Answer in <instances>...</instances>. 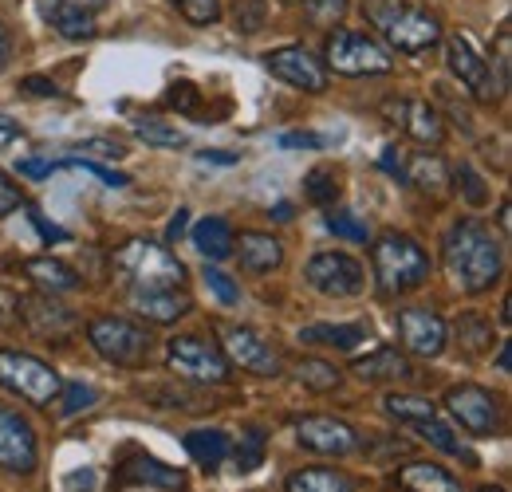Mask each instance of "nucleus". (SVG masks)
<instances>
[{
	"label": "nucleus",
	"mask_w": 512,
	"mask_h": 492,
	"mask_svg": "<svg viewBox=\"0 0 512 492\" xmlns=\"http://www.w3.org/2000/svg\"><path fill=\"white\" fill-rule=\"evenodd\" d=\"M442 260H446L449 280L469 292V296H481L489 292L501 272H505V252H501V241L493 237L489 225L465 217V221H453V229L442 241Z\"/></svg>",
	"instance_id": "obj_1"
},
{
	"label": "nucleus",
	"mask_w": 512,
	"mask_h": 492,
	"mask_svg": "<svg viewBox=\"0 0 512 492\" xmlns=\"http://www.w3.org/2000/svg\"><path fill=\"white\" fill-rule=\"evenodd\" d=\"M115 268L123 276V284L134 292H170V288H182L186 284V264L158 241H146V237H134L127 245L115 252Z\"/></svg>",
	"instance_id": "obj_2"
},
{
	"label": "nucleus",
	"mask_w": 512,
	"mask_h": 492,
	"mask_svg": "<svg viewBox=\"0 0 512 492\" xmlns=\"http://www.w3.org/2000/svg\"><path fill=\"white\" fill-rule=\"evenodd\" d=\"M371 264H375V284L383 296H402L414 292L430 280V252L406 233H383L375 237L371 248Z\"/></svg>",
	"instance_id": "obj_3"
},
{
	"label": "nucleus",
	"mask_w": 512,
	"mask_h": 492,
	"mask_svg": "<svg viewBox=\"0 0 512 492\" xmlns=\"http://www.w3.org/2000/svg\"><path fill=\"white\" fill-rule=\"evenodd\" d=\"M367 16L375 20V28L402 52V56H422L430 48L442 44V20L410 0H375L367 8Z\"/></svg>",
	"instance_id": "obj_4"
},
{
	"label": "nucleus",
	"mask_w": 512,
	"mask_h": 492,
	"mask_svg": "<svg viewBox=\"0 0 512 492\" xmlns=\"http://www.w3.org/2000/svg\"><path fill=\"white\" fill-rule=\"evenodd\" d=\"M87 339H91V347L107 363L127 370L146 367L150 363V347H154L150 331L142 323L127 319V315H99V319H91L87 323Z\"/></svg>",
	"instance_id": "obj_5"
},
{
	"label": "nucleus",
	"mask_w": 512,
	"mask_h": 492,
	"mask_svg": "<svg viewBox=\"0 0 512 492\" xmlns=\"http://www.w3.org/2000/svg\"><path fill=\"white\" fill-rule=\"evenodd\" d=\"M166 367L193 386H225L233 363L225 359V351L217 343H209L201 335H174L166 343Z\"/></svg>",
	"instance_id": "obj_6"
},
{
	"label": "nucleus",
	"mask_w": 512,
	"mask_h": 492,
	"mask_svg": "<svg viewBox=\"0 0 512 492\" xmlns=\"http://www.w3.org/2000/svg\"><path fill=\"white\" fill-rule=\"evenodd\" d=\"M0 386L12 390L28 406H52L60 398L64 382H60V374L48 367L44 359L12 351V347H0Z\"/></svg>",
	"instance_id": "obj_7"
},
{
	"label": "nucleus",
	"mask_w": 512,
	"mask_h": 492,
	"mask_svg": "<svg viewBox=\"0 0 512 492\" xmlns=\"http://www.w3.org/2000/svg\"><path fill=\"white\" fill-rule=\"evenodd\" d=\"M327 67L335 75H347V79H359V75H386L394 60L390 52L379 48L367 32H351V28H339L331 40H327V52H323Z\"/></svg>",
	"instance_id": "obj_8"
},
{
	"label": "nucleus",
	"mask_w": 512,
	"mask_h": 492,
	"mask_svg": "<svg viewBox=\"0 0 512 492\" xmlns=\"http://www.w3.org/2000/svg\"><path fill=\"white\" fill-rule=\"evenodd\" d=\"M40 465V445H36V430L32 422L0 402V473L12 477H32Z\"/></svg>",
	"instance_id": "obj_9"
},
{
	"label": "nucleus",
	"mask_w": 512,
	"mask_h": 492,
	"mask_svg": "<svg viewBox=\"0 0 512 492\" xmlns=\"http://www.w3.org/2000/svg\"><path fill=\"white\" fill-rule=\"evenodd\" d=\"M304 276H308V284H312L316 292L335 296V300H351V296H359L363 284H367L363 264H359L355 256H347V252H316V256L308 260Z\"/></svg>",
	"instance_id": "obj_10"
},
{
	"label": "nucleus",
	"mask_w": 512,
	"mask_h": 492,
	"mask_svg": "<svg viewBox=\"0 0 512 492\" xmlns=\"http://www.w3.org/2000/svg\"><path fill=\"white\" fill-rule=\"evenodd\" d=\"M446 410L457 426H465V430L477 433V437H489V433L501 430V402L485 386H473V382L449 386Z\"/></svg>",
	"instance_id": "obj_11"
},
{
	"label": "nucleus",
	"mask_w": 512,
	"mask_h": 492,
	"mask_svg": "<svg viewBox=\"0 0 512 492\" xmlns=\"http://www.w3.org/2000/svg\"><path fill=\"white\" fill-rule=\"evenodd\" d=\"M446 60H449V71L465 83V91H469L473 99H481V103L501 99V87H497V79H493V67H489V60L477 52V44H473L465 32H449Z\"/></svg>",
	"instance_id": "obj_12"
},
{
	"label": "nucleus",
	"mask_w": 512,
	"mask_h": 492,
	"mask_svg": "<svg viewBox=\"0 0 512 492\" xmlns=\"http://www.w3.org/2000/svg\"><path fill=\"white\" fill-rule=\"evenodd\" d=\"M221 351H225L229 363H237L241 370H253L260 378H276V374L284 370L276 347H272L264 335H256L253 327H233V323H225V327H221Z\"/></svg>",
	"instance_id": "obj_13"
},
{
	"label": "nucleus",
	"mask_w": 512,
	"mask_h": 492,
	"mask_svg": "<svg viewBox=\"0 0 512 492\" xmlns=\"http://www.w3.org/2000/svg\"><path fill=\"white\" fill-rule=\"evenodd\" d=\"M383 119H390L418 146H442L446 142V123L426 99H386Z\"/></svg>",
	"instance_id": "obj_14"
},
{
	"label": "nucleus",
	"mask_w": 512,
	"mask_h": 492,
	"mask_svg": "<svg viewBox=\"0 0 512 492\" xmlns=\"http://www.w3.org/2000/svg\"><path fill=\"white\" fill-rule=\"evenodd\" d=\"M398 339L418 359H438L446 351L449 327L438 311L430 308H402L398 311Z\"/></svg>",
	"instance_id": "obj_15"
},
{
	"label": "nucleus",
	"mask_w": 512,
	"mask_h": 492,
	"mask_svg": "<svg viewBox=\"0 0 512 492\" xmlns=\"http://www.w3.org/2000/svg\"><path fill=\"white\" fill-rule=\"evenodd\" d=\"M296 441L320 457H351L359 449V430L343 418H327V414H316V418H304L296 422Z\"/></svg>",
	"instance_id": "obj_16"
},
{
	"label": "nucleus",
	"mask_w": 512,
	"mask_h": 492,
	"mask_svg": "<svg viewBox=\"0 0 512 492\" xmlns=\"http://www.w3.org/2000/svg\"><path fill=\"white\" fill-rule=\"evenodd\" d=\"M264 67L276 79H284L288 87L304 91V95H323L327 91V71L308 48H276V52L264 56Z\"/></svg>",
	"instance_id": "obj_17"
},
{
	"label": "nucleus",
	"mask_w": 512,
	"mask_h": 492,
	"mask_svg": "<svg viewBox=\"0 0 512 492\" xmlns=\"http://www.w3.org/2000/svg\"><path fill=\"white\" fill-rule=\"evenodd\" d=\"M119 485H154V489L166 492H182L186 489V473L158 461V457H146V453H134L119 465Z\"/></svg>",
	"instance_id": "obj_18"
},
{
	"label": "nucleus",
	"mask_w": 512,
	"mask_h": 492,
	"mask_svg": "<svg viewBox=\"0 0 512 492\" xmlns=\"http://www.w3.org/2000/svg\"><path fill=\"white\" fill-rule=\"evenodd\" d=\"M20 272L28 276V284H36L48 296H67V292H79L83 288L79 272L71 264H64V260H56V256H32V260L20 264Z\"/></svg>",
	"instance_id": "obj_19"
},
{
	"label": "nucleus",
	"mask_w": 512,
	"mask_h": 492,
	"mask_svg": "<svg viewBox=\"0 0 512 492\" xmlns=\"http://www.w3.org/2000/svg\"><path fill=\"white\" fill-rule=\"evenodd\" d=\"M398 182L414 185L422 193H442L449 182V170L438 154L414 150V154H398Z\"/></svg>",
	"instance_id": "obj_20"
},
{
	"label": "nucleus",
	"mask_w": 512,
	"mask_h": 492,
	"mask_svg": "<svg viewBox=\"0 0 512 492\" xmlns=\"http://www.w3.org/2000/svg\"><path fill=\"white\" fill-rule=\"evenodd\" d=\"M371 339V323L359 319V323H312V327H300V343L308 347H335V351H359L367 347Z\"/></svg>",
	"instance_id": "obj_21"
},
{
	"label": "nucleus",
	"mask_w": 512,
	"mask_h": 492,
	"mask_svg": "<svg viewBox=\"0 0 512 492\" xmlns=\"http://www.w3.org/2000/svg\"><path fill=\"white\" fill-rule=\"evenodd\" d=\"M130 304H134V311H138L142 319L162 323V327H166V323H178L182 315L193 311V300L182 288H170V292H134Z\"/></svg>",
	"instance_id": "obj_22"
},
{
	"label": "nucleus",
	"mask_w": 512,
	"mask_h": 492,
	"mask_svg": "<svg viewBox=\"0 0 512 492\" xmlns=\"http://www.w3.org/2000/svg\"><path fill=\"white\" fill-rule=\"evenodd\" d=\"M355 374H359L363 382H414V378H418V370L410 367V359H406L398 347H379L375 355L359 359V363H355Z\"/></svg>",
	"instance_id": "obj_23"
},
{
	"label": "nucleus",
	"mask_w": 512,
	"mask_h": 492,
	"mask_svg": "<svg viewBox=\"0 0 512 492\" xmlns=\"http://www.w3.org/2000/svg\"><path fill=\"white\" fill-rule=\"evenodd\" d=\"M20 311H28L24 323H28L36 335H44V339H64L67 331L75 327V315L67 308H60L56 300H44V296L20 300Z\"/></svg>",
	"instance_id": "obj_24"
},
{
	"label": "nucleus",
	"mask_w": 512,
	"mask_h": 492,
	"mask_svg": "<svg viewBox=\"0 0 512 492\" xmlns=\"http://www.w3.org/2000/svg\"><path fill=\"white\" fill-rule=\"evenodd\" d=\"M359 481L351 473H339L331 465H304L296 473H288L284 492H355Z\"/></svg>",
	"instance_id": "obj_25"
},
{
	"label": "nucleus",
	"mask_w": 512,
	"mask_h": 492,
	"mask_svg": "<svg viewBox=\"0 0 512 492\" xmlns=\"http://www.w3.org/2000/svg\"><path fill=\"white\" fill-rule=\"evenodd\" d=\"M233 252L249 272H272L284 264V245L268 233H241V241H233Z\"/></svg>",
	"instance_id": "obj_26"
},
{
	"label": "nucleus",
	"mask_w": 512,
	"mask_h": 492,
	"mask_svg": "<svg viewBox=\"0 0 512 492\" xmlns=\"http://www.w3.org/2000/svg\"><path fill=\"white\" fill-rule=\"evenodd\" d=\"M398 485L406 492H461V481L430 461H410L398 469Z\"/></svg>",
	"instance_id": "obj_27"
},
{
	"label": "nucleus",
	"mask_w": 512,
	"mask_h": 492,
	"mask_svg": "<svg viewBox=\"0 0 512 492\" xmlns=\"http://www.w3.org/2000/svg\"><path fill=\"white\" fill-rule=\"evenodd\" d=\"M44 8V20L67 36V40H91L95 36V16L87 12V8H75V4H67V0H44L40 4Z\"/></svg>",
	"instance_id": "obj_28"
},
{
	"label": "nucleus",
	"mask_w": 512,
	"mask_h": 492,
	"mask_svg": "<svg viewBox=\"0 0 512 492\" xmlns=\"http://www.w3.org/2000/svg\"><path fill=\"white\" fill-rule=\"evenodd\" d=\"M186 453L205 473H217L225 465V457L233 453V441L225 430H190L186 433Z\"/></svg>",
	"instance_id": "obj_29"
},
{
	"label": "nucleus",
	"mask_w": 512,
	"mask_h": 492,
	"mask_svg": "<svg viewBox=\"0 0 512 492\" xmlns=\"http://www.w3.org/2000/svg\"><path fill=\"white\" fill-rule=\"evenodd\" d=\"M233 229L225 217H201L197 229H193V245L205 260H229L233 256Z\"/></svg>",
	"instance_id": "obj_30"
},
{
	"label": "nucleus",
	"mask_w": 512,
	"mask_h": 492,
	"mask_svg": "<svg viewBox=\"0 0 512 492\" xmlns=\"http://www.w3.org/2000/svg\"><path fill=\"white\" fill-rule=\"evenodd\" d=\"M410 426L422 433V437H426L434 449H442L446 457H461V461H469V465H473V453H469V449L457 441V433L449 430L438 414H434V418H422V422H410Z\"/></svg>",
	"instance_id": "obj_31"
},
{
	"label": "nucleus",
	"mask_w": 512,
	"mask_h": 492,
	"mask_svg": "<svg viewBox=\"0 0 512 492\" xmlns=\"http://www.w3.org/2000/svg\"><path fill=\"white\" fill-rule=\"evenodd\" d=\"M386 414L398 418V422H422V418H434L438 406L430 398H418V394H386Z\"/></svg>",
	"instance_id": "obj_32"
},
{
	"label": "nucleus",
	"mask_w": 512,
	"mask_h": 492,
	"mask_svg": "<svg viewBox=\"0 0 512 492\" xmlns=\"http://www.w3.org/2000/svg\"><path fill=\"white\" fill-rule=\"evenodd\" d=\"M296 378H300V386L312 390V394H327V390H335V386L343 382V374L331 367V363H323V359H304V363L296 367Z\"/></svg>",
	"instance_id": "obj_33"
},
{
	"label": "nucleus",
	"mask_w": 512,
	"mask_h": 492,
	"mask_svg": "<svg viewBox=\"0 0 512 492\" xmlns=\"http://www.w3.org/2000/svg\"><path fill=\"white\" fill-rule=\"evenodd\" d=\"M327 229H331L335 237L351 241V245H367V241H371V229H367L351 209H331V213H327Z\"/></svg>",
	"instance_id": "obj_34"
},
{
	"label": "nucleus",
	"mask_w": 512,
	"mask_h": 492,
	"mask_svg": "<svg viewBox=\"0 0 512 492\" xmlns=\"http://www.w3.org/2000/svg\"><path fill=\"white\" fill-rule=\"evenodd\" d=\"M134 134L146 142V146H166V150H182L186 146V134L178 126H166V123H154V119H142L134 126Z\"/></svg>",
	"instance_id": "obj_35"
},
{
	"label": "nucleus",
	"mask_w": 512,
	"mask_h": 492,
	"mask_svg": "<svg viewBox=\"0 0 512 492\" xmlns=\"http://www.w3.org/2000/svg\"><path fill=\"white\" fill-rule=\"evenodd\" d=\"M99 402V390L95 386H87V382H64L60 386V414L64 418H75V414H83L87 406H95Z\"/></svg>",
	"instance_id": "obj_36"
},
{
	"label": "nucleus",
	"mask_w": 512,
	"mask_h": 492,
	"mask_svg": "<svg viewBox=\"0 0 512 492\" xmlns=\"http://www.w3.org/2000/svg\"><path fill=\"white\" fill-rule=\"evenodd\" d=\"M453 178H457V193H461L469 205H477V209L489 205V185H485V178H481L469 162H461V166L453 170Z\"/></svg>",
	"instance_id": "obj_37"
},
{
	"label": "nucleus",
	"mask_w": 512,
	"mask_h": 492,
	"mask_svg": "<svg viewBox=\"0 0 512 492\" xmlns=\"http://www.w3.org/2000/svg\"><path fill=\"white\" fill-rule=\"evenodd\" d=\"M264 430L260 426H249V430L241 433V441H237V469L241 473H253L256 465L264 461Z\"/></svg>",
	"instance_id": "obj_38"
},
{
	"label": "nucleus",
	"mask_w": 512,
	"mask_h": 492,
	"mask_svg": "<svg viewBox=\"0 0 512 492\" xmlns=\"http://www.w3.org/2000/svg\"><path fill=\"white\" fill-rule=\"evenodd\" d=\"M457 339L469 343V351H481V347L493 343V327H489L477 311H469V315H461V323H457Z\"/></svg>",
	"instance_id": "obj_39"
},
{
	"label": "nucleus",
	"mask_w": 512,
	"mask_h": 492,
	"mask_svg": "<svg viewBox=\"0 0 512 492\" xmlns=\"http://www.w3.org/2000/svg\"><path fill=\"white\" fill-rule=\"evenodd\" d=\"M304 189H308V201H316V205H331V201L339 197V178L320 166V170H308Z\"/></svg>",
	"instance_id": "obj_40"
},
{
	"label": "nucleus",
	"mask_w": 512,
	"mask_h": 492,
	"mask_svg": "<svg viewBox=\"0 0 512 492\" xmlns=\"http://www.w3.org/2000/svg\"><path fill=\"white\" fill-rule=\"evenodd\" d=\"M489 67H493V79H497V87H501V95H505V91H509V75H512V32H509V24H505V28H501V36H497V52H493Z\"/></svg>",
	"instance_id": "obj_41"
},
{
	"label": "nucleus",
	"mask_w": 512,
	"mask_h": 492,
	"mask_svg": "<svg viewBox=\"0 0 512 492\" xmlns=\"http://www.w3.org/2000/svg\"><path fill=\"white\" fill-rule=\"evenodd\" d=\"M174 8H178L190 24H197V28L221 20V0H174Z\"/></svg>",
	"instance_id": "obj_42"
},
{
	"label": "nucleus",
	"mask_w": 512,
	"mask_h": 492,
	"mask_svg": "<svg viewBox=\"0 0 512 492\" xmlns=\"http://www.w3.org/2000/svg\"><path fill=\"white\" fill-rule=\"evenodd\" d=\"M347 8H351L347 0H308V4H304L308 20H312V24H320V28H331L335 20H343V16H347Z\"/></svg>",
	"instance_id": "obj_43"
},
{
	"label": "nucleus",
	"mask_w": 512,
	"mask_h": 492,
	"mask_svg": "<svg viewBox=\"0 0 512 492\" xmlns=\"http://www.w3.org/2000/svg\"><path fill=\"white\" fill-rule=\"evenodd\" d=\"M205 284H209V292H213V296H217L225 308L241 304V288H237V284H233L225 272H217V268H209V264H205Z\"/></svg>",
	"instance_id": "obj_44"
},
{
	"label": "nucleus",
	"mask_w": 512,
	"mask_h": 492,
	"mask_svg": "<svg viewBox=\"0 0 512 492\" xmlns=\"http://www.w3.org/2000/svg\"><path fill=\"white\" fill-rule=\"evenodd\" d=\"M75 154H83V158H123L127 150H123V142H115V138H83V142H75Z\"/></svg>",
	"instance_id": "obj_45"
},
{
	"label": "nucleus",
	"mask_w": 512,
	"mask_h": 492,
	"mask_svg": "<svg viewBox=\"0 0 512 492\" xmlns=\"http://www.w3.org/2000/svg\"><path fill=\"white\" fill-rule=\"evenodd\" d=\"M60 166H79V170H87V174H95L99 182H103V185H115V189H119V185H127V182H130L127 174H115V170H107V166H99V162H91V158H64Z\"/></svg>",
	"instance_id": "obj_46"
},
{
	"label": "nucleus",
	"mask_w": 512,
	"mask_h": 492,
	"mask_svg": "<svg viewBox=\"0 0 512 492\" xmlns=\"http://www.w3.org/2000/svg\"><path fill=\"white\" fill-rule=\"evenodd\" d=\"M24 205V193H20V185L12 182L4 170H0V217H8V213H16Z\"/></svg>",
	"instance_id": "obj_47"
},
{
	"label": "nucleus",
	"mask_w": 512,
	"mask_h": 492,
	"mask_svg": "<svg viewBox=\"0 0 512 492\" xmlns=\"http://www.w3.org/2000/svg\"><path fill=\"white\" fill-rule=\"evenodd\" d=\"M170 107H178V111L193 115V111H197V87H193V83H178V87H170Z\"/></svg>",
	"instance_id": "obj_48"
},
{
	"label": "nucleus",
	"mask_w": 512,
	"mask_h": 492,
	"mask_svg": "<svg viewBox=\"0 0 512 492\" xmlns=\"http://www.w3.org/2000/svg\"><path fill=\"white\" fill-rule=\"evenodd\" d=\"M52 170H60V162H52V158H24L20 162V174L24 178H48Z\"/></svg>",
	"instance_id": "obj_49"
},
{
	"label": "nucleus",
	"mask_w": 512,
	"mask_h": 492,
	"mask_svg": "<svg viewBox=\"0 0 512 492\" xmlns=\"http://www.w3.org/2000/svg\"><path fill=\"white\" fill-rule=\"evenodd\" d=\"M16 315H20V296L8 292V288H0V327H12Z\"/></svg>",
	"instance_id": "obj_50"
},
{
	"label": "nucleus",
	"mask_w": 512,
	"mask_h": 492,
	"mask_svg": "<svg viewBox=\"0 0 512 492\" xmlns=\"http://www.w3.org/2000/svg\"><path fill=\"white\" fill-rule=\"evenodd\" d=\"M280 146L284 150H300V146L304 150H320V146H327V138H320V134H284Z\"/></svg>",
	"instance_id": "obj_51"
},
{
	"label": "nucleus",
	"mask_w": 512,
	"mask_h": 492,
	"mask_svg": "<svg viewBox=\"0 0 512 492\" xmlns=\"http://www.w3.org/2000/svg\"><path fill=\"white\" fill-rule=\"evenodd\" d=\"M32 213V225H36V233L44 237V241H67V233L64 229H56V225H48V217L40 213V209H28Z\"/></svg>",
	"instance_id": "obj_52"
},
{
	"label": "nucleus",
	"mask_w": 512,
	"mask_h": 492,
	"mask_svg": "<svg viewBox=\"0 0 512 492\" xmlns=\"http://www.w3.org/2000/svg\"><path fill=\"white\" fill-rule=\"evenodd\" d=\"M20 91H28V95H36V99H48V95H56V83H48V79L32 75V79H24V83H20Z\"/></svg>",
	"instance_id": "obj_53"
},
{
	"label": "nucleus",
	"mask_w": 512,
	"mask_h": 492,
	"mask_svg": "<svg viewBox=\"0 0 512 492\" xmlns=\"http://www.w3.org/2000/svg\"><path fill=\"white\" fill-rule=\"evenodd\" d=\"M201 162H213V166H233V162H237V154H229V150H201Z\"/></svg>",
	"instance_id": "obj_54"
},
{
	"label": "nucleus",
	"mask_w": 512,
	"mask_h": 492,
	"mask_svg": "<svg viewBox=\"0 0 512 492\" xmlns=\"http://www.w3.org/2000/svg\"><path fill=\"white\" fill-rule=\"evenodd\" d=\"M186 221H190V213H186V209H178V213L170 217V241H182V233H186Z\"/></svg>",
	"instance_id": "obj_55"
},
{
	"label": "nucleus",
	"mask_w": 512,
	"mask_h": 492,
	"mask_svg": "<svg viewBox=\"0 0 512 492\" xmlns=\"http://www.w3.org/2000/svg\"><path fill=\"white\" fill-rule=\"evenodd\" d=\"M20 138V126L12 123L8 115H0V146H8V142H16Z\"/></svg>",
	"instance_id": "obj_56"
},
{
	"label": "nucleus",
	"mask_w": 512,
	"mask_h": 492,
	"mask_svg": "<svg viewBox=\"0 0 512 492\" xmlns=\"http://www.w3.org/2000/svg\"><path fill=\"white\" fill-rule=\"evenodd\" d=\"M8 60H12V36H8V28L0 24V71H4Z\"/></svg>",
	"instance_id": "obj_57"
},
{
	"label": "nucleus",
	"mask_w": 512,
	"mask_h": 492,
	"mask_svg": "<svg viewBox=\"0 0 512 492\" xmlns=\"http://www.w3.org/2000/svg\"><path fill=\"white\" fill-rule=\"evenodd\" d=\"M67 4H75V8H87V12H99V8H107V0H67Z\"/></svg>",
	"instance_id": "obj_58"
},
{
	"label": "nucleus",
	"mask_w": 512,
	"mask_h": 492,
	"mask_svg": "<svg viewBox=\"0 0 512 492\" xmlns=\"http://www.w3.org/2000/svg\"><path fill=\"white\" fill-rule=\"evenodd\" d=\"M497 367H501V370H509V367H512V351H509V343L501 347V355H497Z\"/></svg>",
	"instance_id": "obj_59"
},
{
	"label": "nucleus",
	"mask_w": 512,
	"mask_h": 492,
	"mask_svg": "<svg viewBox=\"0 0 512 492\" xmlns=\"http://www.w3.org/2000/svg\"><path fill=\"white\" fill-rule=\"evenodd\" d=\"M272 217H280V221H288V217H292V205H284V201H280V205L272 209Z\"/></svg>",
	"instance_id": "obj_60"
},
{
	"label": "nucleus",
	"mask_w": 512,
	"mask_h": 492,
	"mask_svg": "<svg viewBox=\"0 0 512 492\" xmlns=\"http://www.w3.org/2000/svg\"><path fill=\"white\" fill-rule=\"evenodd\" d=\"M481 492H505V489H481Z\"/></svg>",
	"instance_id": "obj_61"
}]
</instances>
